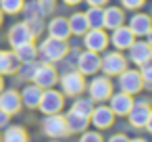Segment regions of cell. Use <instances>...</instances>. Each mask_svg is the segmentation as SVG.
I'll return each mask as SVG.
<instances>
[{
	"label": "cell",
	"instance_id": "1",
	"mask_svg": "<svg viewBox=\"0 0 152 142\" xmlns=\"http://www.w3.org/2000/svg\"><path fill=\"white\" fill-rule=\"evenodd\" d=\"M67 52H69L67 40H58V38H46L38 50V54H42L46 63H58L67 57Z\"/></svg>",
	"mask_w": 152,
	"mask_h": 142
},
{
	"label": "cell",
	"instance_id": "14",
	"mask_svg": "<svg viewBox=\"0 0 152 142\" xmlns=\"http://www.w3.org/2000/svg\"><path fill=\"white\" fill-rule=\"evenodd\" d=\"M129 50V61H133L135 65H144V63H150V57H152V48L150 44L146 42H131V46L127 48Z\"/></svg>",
	"mask_w": 152,
	"mask_h": 142
},
{
	"label": "cell",
	"instance_id": "12",
	"mask_svg": "<svg viewBox=\"0 0 152 142\" xmlns=\"http://www.w3.org/2000/svg\"><path fill=\"white\" fill-rule=\"evenodd\" d=\"M88 119H90V123H94L98 129H106V127L113 125L115 113L110 111V107H94Z\"/></svg>",
	"mask_w": 152,
	"mask_h": 142
},
{
	"label": "cell",
	"instance_id": "4",
	"mask_svg": "<svg viewBox=\"0 0 152 142\" xmlns=\"http://www.w3.org/2000/svg\"><path fill=\"white\" fill-rule=\"evenodd\" d=\"M119 88L121 92H127V94H137L144 90V82L140 77V71H133V69H123L119 73Z\"/></svg>",
	"mask_w": 152,
	"mask_h": 142
},
{
	"label": "cell",
	"instance_id": "10",
	"mask_svg": "<svg viewBox=\"0 0 152 142\" xmlns=\"http://www.w3.org/2000/svg\"><path fill=\"white\" fill-rule=\"evenodd\" d=\"M31 79H34L36 86H40L44 90V88H52L56 84L58 75H56V69L48 63V65H38V69H36V73H34Z\"/></svg>",
	"mask_w": 152,
	"mask_h": 142
},
{
	"label": "cell",
	"instance_id": "16",
	"mask_svg": "<svg viewBox=\"0 0 152 142\" xmlns=\"http://www.w3.org/2000/svg\"><path fill=\"white\" fill-rule=\"evenodd\" d=\"M133 40H135V36H133V32H131L129 27L119 25V27H115V29H113L110 42H113V46H115L117 50H125V48H129Z\"/></svg>",
	"mask_w": 152,
	"mask_h": 142
},
{
	"label": "cell",
	"instance_id": "23",
	"mask_svg": "<svg viewBox=\"0 0 152 142\" xmlns=\"http://www.w3.org/2000/svg\"><path fill=\"white\" fill-rule=\"evenodd\" d=\"M15 59L19 61V63H29V61H36V57H38V50H36V46H34V42H25V44H19V46H15Z\"/></svg>",
	"mask_w": 152,
	"mask_h": 142
},
{
	"label": "cell",
	"instance_id": "7",
	"mask_svg": "<svg viewBox=\"0 0 152 142\" xmlns=\"http://www.w3.org/2000/svg\"><path fill=\"white\" fill-rule=\"evenodd\" d=\"M127 115H129V123H131V127H135V129L144 127V125L152 119V113H150V104H148V100H140V102L131 104V109H129Z\"/></svg>",
	"mask_w": 152,
	"mask_h": 142
},
{
	"label": "cell",
	"instance_id": "5",
	"mask_svg": "<svg viewBox=\"0 0 152 142\" xmlns=\"http://www.w3.org/2000/svg\"><path fill=\"white\" fill-rule=\"evenodd\" d=\"M90 90V98L96 100V102H104L110 94H113V84L108 79V75H100V77H94L88 86Z\"/></svg>",
	"mask_w": 152,
	"mask_h": 142
},
{
	"label": "cell",
	"instance_id": "32",
	"mask_svg": "<svg viewBox=\"0 0 152 142\" xmlns=\"http://www.w3.org/2000/svg\"><path fill=\"white\" fill-rule=\"evenodd\" d=\"M140 77H142V82H144V88H150V86H152V67H150V63H144V65H142Z\"/></svg>",
	"mask_w": 152,
	"mask_h": 142
},
{
	"label": "cell",
	"instance_id": "26",
	"mask_svg": "<svg viewBox=\"0 0 152 142\" xmlns=\"http://www.w3.org/2000/svg\"><path fill=\"white\" fill-rule=\"evenodd\" d=\"M83 15H86L90 27H104V9L102 7H90Z\"/></svg>",
	"mask_w": 152,
	"mask_h": 142
},
{
	"label": "cell",
	"instance_id": "17",
	"mask_svg": "<svg viewBox=\"0 0 152 142\" xmlns=\"http://www.w3.org/2000/svg\"><path fill=\"white\" fill-rule=\"evenodd\" d=\"M108 98H110V111H113L115 115H119V117H121V115H127L129 109H131V104H133L131 94H127V92L110 94Z\"/></svg>",
	"mask_w": 152,
	"mask_h": 142
},
{
	"label": "cell",
	"instance_id": "6",
	"mask_svg": "<svg viewBox=\"0 0 152 142\" xmlns=\"http://www.w3.org/2000/svg\"><path fill=\"white\" fill-rule=\"evenodd\" d=\"M42 129L48 138H63L67 136V123H65V117L58 115V113H52V115H46V119L42 121Z\"/></svg>",
	"mask_w": 152,
	"mask_h": 142
},
{
	"label": "cell",
	"instance_id": "39",
	"mask_svg": "<svg viewBox=\"0 0 152 142\" xmlns=\"http://www.w3.org/2000/svg\"><path fill=\"white\" fill-rule=\"evenodd\" d=\"M63 2H65V4H69V7H75V4H79V2H81V0H63Z\"/></svg>",
	"mask_w": 152,
	"mask_h": 142
},
{
	"label": "cell",
	"instance_id": "20",
	"mask_svg": "<svg viewBox=\"0 0 152 142\" xmlns=\"http://www.w3.org/2000/svg\"><path fill=\"white\" fill-rule=\"evenodd\" d=\"M40 96H42V88L36 86V84H29V86L23 88L19 98H21V104H25L27 109H36L38 102H40Z\"/></svg>",
	"mask_w": 152,
	"mask_h": 142
},
{
	"label": "cell",
	"instance_id": "15",
	"mask_svg": "<svg viewBox=\"0 0 152 142\" xmlns=\"http://www.w3.org/2000/svg\"><path fill=\"white\" fill-rule=\"evenodd\" d=\"M34 36L27 27V23H15L11 29H9V44L15 48L19 44H25V42H31Z\"/></svg>",
	"mask_w": 152,
	"mask_h": 142
},
{
	"label": "cell",
	"instance_id": "3",
	"mask_svg": "<svg viewBox=\"0 0 152 142\" xmlns=\"http://www.w3.org/2000/svg\"><path fill=\"white\" fill-rule=\"evenodd\" d=\"M100 69L104 71V75H119L123 69H127V59L123 54H119V50L106 52L100 59Z\"/></svg>",
	"mask_w": 152,
	"mask_h": 142
},
{
	"label": "cell",
	"instance_id": "22",
	"mask_svg": "<svg viewBox=\"0 0 152 142\" xmlns=\"http://www.w3.org/2000/svg\"><path fill=\"white\" fill-rule=\"evenodd\" d=\"M123 21H125V15H123V11H121L119 7H108V9H104V27L115 29V27L123 25Z\"/></svg>",
	"mask_w": 152,
	"mask_h": 142
},
{
	"label": "cell",
	"instance_id": "24",
	"mask_svg": "<svg viewBox=\"0 0 152 142\" xmlns=\"http://www.w3.org/2000/svg\"><path fill=\"white\" fill-rule=\"evenodd\" d=\"M67 21H69V32L75 34V36H83V34L90 29L88 19H86L83 13H75V15H73L71 19H67Z\"/></svg>",
	"mask_w": 152,
	"mask_h": 142
},
{
	"label": "cell",
	"instance_id": "9",
	"mask_svg": "<svg viewBox=\"0 0 152 142\" xmlns=\"http://www.w3.org/2000/svg\"><path fill=\"white\" fill-rule=\"evenodd\" d=\"M83 36H86L83 38V44L92 52H102L108 46V36L102 32V27H90Z\"/></svg>",
	"mask_w": 152,
	"mask_h": 142
},
{
	"label": "cell",
	"instance_id": "11",
	"mask_svg": "<svg viewBox=\"0 0 152 142\" xmlns=\"http://www.w3.org/2000/svg\"><path fill=\"white\" fill-rule=\"evenodd\" d=\"M98 69H100V57H98V52L86 50V52L79 54V59H77V71L81 75H94Z\"/></svg>",
	"mask_w": 152,
	"mask_h": 142
},
{
	"label": "cell",
	"instance_id": "40",
	"mask_svg": "<svg viewBox=\"0 0 152 142\" xmlns=\"http://www.w3.org/2000/svg\"><path fill=\"white\" fill-rule=\"evenodd\" d=\"M2 88H4V79H2V75H0V92H2Z\"/></svg>",
	"mask_w": 152,
	"mask_h": 142
},
{
	"label": "cell",
	"instance_id": "8",
	"mask_svg": "<svg viewBox=\"0 0 152 142\" xmlns=\"http://www.w3.org/2000/svg\"><path fill=\"white\" fill-rule=\"evenodd\" d=\"M61 86H63L67 96H79L86 90V82H83V75L79 71H67L61 77Z\"/></svg>",
	"mask_w": 152,
	"mask_h": 142
},
{
	"label": "cell",
	"instance_id": "25",
	"mask_svg": "<svg viewBox=\"0 0 152 142\" xmlns=\"http://www.w3.org/2000/svg\"><path fill=\"white\" fill-rule=\"evenodd\" d=\"M17 59L13 52L9 50H0V75H7V73H15L17 69Z\"/></svg>",
	"mask_w": 152,
	"mask_h": 142
},
{
	"label": "cell",
	"instance_id": "29",
	"mask_svg": "<svg viewBox=\"0 0 152 142\" xmlns=\"http://www.w3.org/2000/svg\"><path fill=\"white\" fill-rule=\"evenodd\" d=\"M92 109H94V100L92 98H77L73 102V107H71V111H75L79 115H86V117H90Z\"/></svg>",
	"mask_w": 152,
	"mask_h": 142
},
{
	"label": "cell",
	"instance_id": "35",
	"mask_svg": "<svg viewBox=\"0 0 152 142\" xmlns=\"http://www.w3.org/2000/svg\"><path fill=\"white\" fill-rule=\"evenodd\" d=\"M38 4L42 7V11H44V15H46V13H50V11L54 9V0H38Z\"/></svg>",
	"mask_w": 152,
	"mask_h": 142
},
{
	"label": "cell",
	"instance_id": "18",
	"mask_svg": "<svg viewBox=\"0 0 152 142\" xmlns=\"http://www.w3.org/2000/svg\"><path fill=\"white\" fill-rule=\"evenodd\" d=\"M65 123H67V132H71V134H81V132H86L90 119H88L86 115L75 113V111H69V113L65 115Z\"/></svg>",
	"mask_w": 152,
	"mask_h": 142
},
{
	"label": "cell",
	"instance_id": "42",
	"mask_svg": "<svg viewBox=\"0 0 152 142\" xmlns=\"http://www.w3.org/2000/svg\"><path fill=\"white\" fill-rule=\"evenodd\" d=\"M0 25H2V11H0Z\"/></svg>",
	"mask_w": 152,
	"mask_h": 142
},
{
	"label": "cell",
	"instance_id": "36",
	"mask_svg": "<svg viewBox=\"0 0 152 142\" xmlns=\"http://www.w3.org/2000/svg\"><path fill=\"white\" fill-rule=\"evenodd\" d=\"M108 142H129V140H127V136H123V134H115V136L108 138Z\"/></svg>",
	"mask_w": 152,
	"mask_h": 142
},
{
	"label": "cell",
	"instance_id": "43",
	"mask_svg": "<svg viewBox=\"0 0 152 142\" xmlns=\"http://www.w3.org/2000/svg\"><path fill=\"white\" fill-rule=\"evenodd\" d=\"M0 138H2V136H0Z\"/></svg>",
	"mask_w": 152,
	"mask_h": 142
},
{
	"label": "cell",
	"instance_id": "19",
	"mask_svg": "<svg viewBox=\"0 0 152 142\" xmlns=\"http://www.w3.org/2000/svg\"><path fill=\"white\" fill-rule=\"evenodd\" d=\"M48 34L50 38H58V40H67L69 38V21L65 17H54L50 23H48Z\"/></svg>",
	"mask_w": 152,
	"mask_h": 142
},
{
	"label": "cell",
	"instance_id": "28",
	"mask_svg": "<svg viewBox=\"0 0 152 142\" xmlns=\"http://www.w3.org/2000/svg\"><path fill=\"white\" fill-rule=\"evenodd\" d=\"M2 142H27V132L19 125H13L4 132V136L0 138Z\"/></svg>",
	"mask_w": 152,
	"mask_h": 142
},
{
	"label": "cell",
	"instance_id": "33",
	"mask_svg": "<svg viewBox=\"0 0 152 142\" xmlns=\"http://www.w3.org/2000/svg\"><path fill=\"white\" fill-rule=\"evenodd\" d=\"M79 142H102V136L98 132H83V136L79 138Z\"/></svg>",
	"mask_w": 152,
	"mask_h": 142
},
{
	"label": "cell",
	"instance_id": "31",
	"mask_svg": "<svg viewBox=\"0 0 152 142\" xmlns=\"http://www.w3.org/2000/svg\"><path fill=\"white\" fill-rule=\"evenodd\" d=\"M36 69H38V63H36V61L23 63V67H21V73H19V77H21V79H31V77H34V73H36Z\"/></svg>",
	"mask_w": 152,
	"mask_h": 142
},
{
	"label": "cell",
	"instance_id": "2",
	"mask_svg": "<svg viewBox=\"0 0 152 142\" xmlns=\"http://www.w3.org/2000/svg\"><path fill=\"white\" fill-rule=\"evenodd\" d=\"M65 104V98L61 92L56 90H42V96H40V102H38V109L44 113V115H52V113H61Z\"/></svg>",
	"mask_w": 152,
	"mask_h": 142
},
{
	"label": "cell",
	"instance_id": "30",
	"mask_svg": "<svg viewBox=\"0 0 152 142\" xmlns=\"http://www.w3.org/2000/svg\"><path fill=\"white\" fill-rule=\"evenodd\" d=\"M25 4V0H0V11L7 15H17Z\"/></svg>",
	"mask_w": 152,
	"mask_h": 142
},
{
	"label": "cell",
	"instance_id": "37",
	"mask_svg": "<svg viewBox=\"0 0 152 142\" xmlns=\"http://www.w3.org/2000/svg\"><path fill=\"white\" fill-rule=\"evenodd\" d=\"M9 117H11L9 113H4L2 109H0V127H4V125L9 123Z\"/></svg>",
	"mask_w": 152,
	"mask_h": 142
},
{
	"label": "cell",
	"instance_id": "38",
	"mask_svg": "<svg viewBox=\"0 0 152 142\" xmlns=\"http://www.w3.org/2000/svg\"><path fill=\"white\" fill-rule=\"evenodd\" d=\"M86 2H88L90 7H104L108 0H86Z\"/></svg>",
	"mask_w": 152,
	"mask_h": 142
},
{
	"label": "cell",
	"instance_id": "27",
	"mask_svg": "<svg viewBox=\"0 0 152 142\" xmlns=\"http://www.w3.org/2000/svg\"><path fill=\"white\" fill-rule=\"evenodd\" d=\"M21 11L25 13V23H29V21H40V19L44 17V11H42V7L38 4V0L23 4V9H21Z\"/></svg>",
	"mask_w": 152,
	"mask_h": 142
},
{
	"label": "cell",
	"instance_id": "41",
	"mask_svg": "<svg viewBox=\"0 0 152 142\" xmlns=\"http://www.w3.org/2000/svg\"><path fill=\"white\" fill-rule=\"evenodd\" d=\"M129 142H146V140H142V138H135V140H129Z\"/></svg>",
	"mask_w": 152,
	"mask_h": 142
},
{
	"label": "cell",
	"instance_id": "13",
	"mask_svg": "<svg viewBox=\"0 0 152 142\" xmlns=\"http://www.w3.org/2000/svg\"><path fill=\"white\" fill-rule=\"evenodd\" d=\"M21 98H19V92L17 90H4L0 92V109L9 115H15L21 111Z\"/></svg>",
	"mask_w": 152,
	"mask_h": 142
},
{
	"label": "cell",
	"instance_id": "34",
	"mask_svg": "<svg viewBox=\"0 0 152 142\" xmlns=\"http://www.w3.org/2000/svg\"><path fill=\"white\" fill-rule=\"evenodd\" d=\"M121 4H123L125 9H131V11H135V9L144 7V0H121Z\"/></svg>",
	"mask_w": 152,
	"mask_h": 142
},
{
	"label": "cell",
	"instance_id": "21",
	"mask_svg": "<svg viewBox=\"0 0 152 142\" xmlns=\"http://www.w3.org/2000/svg\"><path fill=\"white\" fill-rule=\"evenodd\" d=\"M129 29L133 32V36H148L150 34V17L144 13L133 15L129 19Z\"/></svg>",
	"mask_w": 152,
	"mask_h": 142
}]
</instances>
